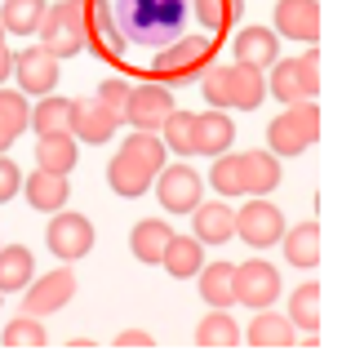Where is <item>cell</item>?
I'll list each match as a JSON object with an SVG mask.
<instances>
[{
	"label": "cell",
	"mask_w": 342,
	"mask_h": 360,
	"mask_svg": "<svg viewBox=\"0 0 342 360\" xmlns=\"http://www.w3.org/2000/svg\"><path fill=\"white\" fill-rule=\"evenodd\" d=\"M40 45L53 58H76L89 40V0H63V5H45V18L36 27Z\"/></svg>",
	"instance_id": "cell-1"
},
{
	"label": "cell",
	"mask_w": 342,
	"mask_h": 360,
	"mask_svg": "<svg viewBox=\"0 0 342 360\" xmlns=\"http://www.w3.org/2000/svg\"><path fill=\"white\" fill-rule=\"evenodd\" d=\"M316 138H320V107L311 98L284 107V112L267 124V151H276V156H303Z\"/></svg>",
	"instance_id": "cell-2"
},
{
	"label": "cell",
	"mask_w": 342,
	"mask_h": 360,
	"mask_svg": "<svg viewBox=\"0 0 342 360\" xmlns=\"http://www.w3.org/2000/svg\"><path fill=\"white\" fill-rule=\"evenodd\" d=\"M209 58H213V40H204V36H187V40H173L169 49H160V53H156L152 72H156L160 85H183V80L200 76L204 67H209Z\"/></svg>",
	"instance_id": "cell-3"
},
{
	"label": "cell",
	"mask_w": 342,
	"mask_h": 360,
	"mask_svg": "<svg viewBox=\"0 0 342 360\" xmlns=\"http://www.w3.org/2000/svg\"><path fill=\"white\" fill-rule=\"evenodd\" d=\"M45 245L49 254H58L63 262H76L93 249V223L85 214H72V210H58L49 214V227H45Z\"/></svg>",
	"instance_id": "cell-4"
},
{
	"label": "cell",
	"mask_w": 342,
	"mask_h": 360,
	"mask_svg": "<svg viewBox=\"0 0 342 360\" xmlns=\"http://www.w3.org/2000/svg\"><path fill=\"white\" fill-rule=\"evenodd\" d=\"M236 236L249 249H271L284 236V214L267 196H254L244 210H236Z\"/></svg>",
	"instance_id": "cell-5"
},
{
	"label": "cell",
	"mask_w": 342,
	"mask_h": 360,
	"mask_svg": "<svg viewBox=\"0 0 342 360\" xmlns=\"http://www.w3.org/2000/svg\"><path fill=\"white\" fill-rule=\"evenodd\" d=\"M231 281H236V302H240V307H249V311H263V307H271V302L280 298V271L271 267L267 258L240 262Z\"/></svg>",
	"instance_id": "cell-6"
},
{
	"label": "cell",
	"mask_w": 342,
	"mask_h": 360,
	"mask_svg": "<svg viewBox=\"0 0 342 360\" xmlns=\"http://www.w3.org/2000/svg\"><path fill=\"white\" fill-rule=\"evenodd\" d=\"M152 183H156V196L169 214H191L204 196V178L191 169V165H165Z\"/></svg>",
	"instance_id": "cell-7"
},
{
	"label": "cell",
	"mask_w": 342,
	"mask_h": 360,
	"mask_svg": "<svg viewBox=\"0 0 342 360\" xmlns=\"http://www.w3.org/2000/svg\"><path fill=\"white\" fill-rule=\"evenodd\" d=\"M72 298H76V276L67 267H58L49 276H32V285L22 289V311L27 316H53V311H63Z\"/></svg>",
	"instance_id": "cell-8"
},
{
	"label": "cell",
	"mask_w": 342,
	"mask_h": 360,
	"mask_svg": "<svg viewBox=\"0 0 342 360\" xmlns=\"http://www.w3.org/2000/svg\"><path fill=\"white\" fill-rule=\"evenodd\" d=\"M169 112H173L169 85L147 80V85H133V89H129V103H125V112H120V120H129L133 129H160Z\"/></svg>",
	"instance_id": "cell-9"
},
{
	"label": "cell",
	"mask_w": 342,
	"mask_h": 360,
	"mask_svg": "<svg viewBox=\"0 0 342 360\" xmlns=\"http://www.w3.org/2000/svg\"><path fill=\"white\" fill-rule=\"evenodd\" d=\"M271 32L284 36V40L316 45V40H320V0H276Z\"/></svg>",
	"instance_id": "cell-10"
},
{
	"label": "cell",
	"mask_w": 342,
	"mask_h": 360,
	"mask_svg": "<svg viewBox=\"0 0 342 360\" xmlns=\"http://www.w3.org/2000/svg\"><path fill=\"white\" fill-rule=\"evenodd\" d=\"M13 76H18V89L27 98H45L58 85V58L45 49V45H32L13 58Z\"/></svg>",
	"instance_id": "cell-11"
},
{
	"label": "cell",
	"mask_w": 342,
	"mask_h": 360,
	"mask_svg": "<svg viewBox=\"0 0 342 360\" xmlns=\"http://www.w3.org/2000/svg\"><path fill=\"white\" fill-rule=\"evenodd\" d=\"M116 129H120V116L112 112L107 103H98V98H72V138L76 143H89V147H98V143H112L116 138Z\"/></svg>",
	"instance_id": "cell-12"
},
{
	"label": "cell",
	"mask_w": 342,
	"mask_h": 360,
	"mask_svg": "<svg viewBox=\"0 0 342 360\" xmlns=\"http://www.w3.org/2000/svg\"><path fill=\"white\" fill-rule=\"evenodd\" d=\"M191 214H196L191 218V236H196L200 245H227L231 236H236V210L227 205V196L209 200V205L200 200Z\"/></svg>",
	"instance_id": "cell-13"
},
{
	"label": "cell",
	"mask_w": 342,
	"mask_h": 360,
	"mask_svg": "<svg viewBox=\"0 0 342 360\" xmlns=\"http://www.w3.org/2000/svg\"><path fill=\"white\" fill-rule=\"evenodd\" d=\"M231 58L267 72V67L280 58V36L271 32V27H244V32H236V40H231Z\"/></svg>",
	"instance_id": "cell-14"
},
{
	"label": "cell",
	"mask_w": 342,
	"mask_h": 360,
	"mask_svg": "<svg viewBox=\"0 0 342 360\" xmlns=\"http://www.w3.org/2000/svg\"><path fill=\"white\" fill-rule=\"evenodd\" d=\"M267 98V76L258 67H244V63H231L227 67V107L236 112H258Z\"/></svg>",
	"instance_id": "cell-15"
},
{
	"label": "cell",
	"mask_w": 342,
	"mask_h": 360,
	"mask_svg": "<svg viewBox=\"0 0 342 360\" xmlns=\"http://www.w3.org/2000/svg\"><path fill=\"white\" fill-rule=\"evenodd\" d=\"M22 191H27V205H32V210H40V214H58V210H67L72 183H67V174L36 169L32 178H22Z\"/></svg>",
	"instance_id": "cell-16"
},
{
	"label": "cell",
	"mask_w": 342,
	"mask_h": 360,
	"mask_svg": "<svg viewBox=\"0 0 342 360\" xmlns=\"http://www.w3.org/2000/svg\"><path fill=\"white\" fill-rule=\"evenodd\" d=\"M240 338L249 342V347H294V342H298V329L289 325V316H276L271 307H263Z\"/></svg>",
	"instance_id": "cell-17"
},
{
	"label": "cell",
	"mask_w": 342,
	"mask_h": 360,
	"mask_svg": "<svg viewBox=\"0 0 342 360\" xmlns=\"http://www.w3.org/2000/svg\"><path fill=\"white\" fill-rule=\"evenodd\" d=\"M236 143V124H231L227 112H200L196 116V156H223Z\"/></svg>",
	"instance_id": "cell-18"
},
{
	"label": "cell",
	"mask_w": 342,
	"mask_h": 360,
	"mask_svg": "<svg viewBox=\"0 0 342 360\" xmlns=\"http://www.w3.org/2000/svg\"><path fill=\"white\" fill-rule=\"evenodd\" d=\"M244 165V196H267V191L280 187V156L276 151H240Z\"/></svg>",
	"instance_id": "cell-19"
},
{
	"label": "cell",
	"mask_w": 342,
	"mask_h": 360,
	"mask_svg": "<svg viewBox=\"0 0 342 360\" xmlns=\"http://www.w3.org/2000/svg\"><path fill=\"white\" fill-rule=\"evenodd\" d=\"M152 169H143L138 160L133 156H125V151H120V156H112V165H107V183H112V191L116 196H125V200H138V196H147V191H152Z\"/></svg>",
	"instance_id": "cell-20"
},
{
	"label": "cell",
	"mask_w": 342,
	"mask_h": 360,
	"mask_svg": "<svg viewBox=\"0 0 342 360\" xmlns=\"http://www.w3.org/2000/svg\"><path fill=\"white\" fill-rule=\"evenodd\" d=\"M160 267H165L173 281H191L200 267H204V245L196 240V236H169V245H165V254H160Z\"/></svg>",
	"instance_id": "cell-21"
},
{
	"label": "cell",
	"mask_w": 342,
	"mask_h": 360,
	"mask_svg": "<svg viewBox=\"0 0 342 360\" xmlns=\"http://www.w3.org/2000/svg\"><path fill=\"white\" fill-rule=\"evenodd\" d=\"M280 249H284V258H289L294 267L311 271V267L320 262V223H298V227H284Z\"/></svg>",
	"instance_id": "cell-22"
},
{
	"label": "cell",
	"mask_w": 342,
	"mask_h": 360,
	"mask_svg": "<svg viewBox=\"0 0 342 360\" xmlns=\"http://www.w3.org/2000/svg\"><path fill=\"white\" fill-rule=\"evenodd\" d=\"M36 276V258L27 245H5L0 249V294H22Z\"/></svg>",
	"instance_id": "cell-23"
},
{
	"label": "cell",
	"mask_w": 342,
	"mask_h": 360,
	"mask_svg": "<svg viewBox=\"0 0 342 360\" xmlns=\"http://www.w3.org/2000/svg\"><path fill=\"white\" fill-rule=\"evenodd\" d=\"M236 267L231 262H204V267L196 271V281H200V298L209 302V307H227L231 311V302H236Z\"/></svg>",
	"instance_id": "cell-24"
},
{
	"label": "cell",
	"mask_w": 342,
	"mask_h": 360,
	"mask_svg": "<svg viewBox=\"0 0 342 360\" xmlns=\"http://www.w3.org/2000/svg\"><path fill=\"white\" fill-rule=\"evenodd\" d=\"M267 72H271V76H267V94H271V98H280L284 107L311 98L307 85H303V67H298V58H276Z\"/></svg>",
	"instance_id": "cell-25"
},
{
	"label": "cell",
	"mask_w": 342,
	"mask_h": 360,
	"mask_svg": "<svg viewBox=\"0 0 342 360\" xmlns=\"http://www.w3.org/2000/svg\"><path fill=\"white\" fill-rule=\"evenodd\" d=\"M80 160V147L72 134H45L36 143V169H49V174H72Z\"/></svg>",
	"instance_id": "cell-26"
},
{
	"label": "cell",
	"mask_w": 342,
	"mask_h": 360,
	"mask_svg": "<svg viewBox=\"0 0 342 360\" xmlns=\"http://www.w3.org/2000/svg\"><path fill=\"white\" fill-rule=\"evenodd\" d=\"M169 236H173V227L165 223V218H143L138 227L129 231V249H133V258L138 262H160V254H165V245H169Z\"/></svg>",
	"instance_id": "cell-27"
},
{
	"label": "cell",
	"mask_w": 342,
	"mask_h": 360,
	"mask_svg": "<svg viewBox=\"0 0 342 360\" xmlns=\"http://www.w3.org/2000/svg\"><path fill=\"white\" fill-rule=\"evenodd\" d=\"M120 151H125V156H133L143 169H152V174H160V169L169 165V147H165V138H160L156 129H133Z\"/></svg>",
	"instance_id": "cell-28"
},
{
	"label": "cell",
	"mask_w": 342,
	"mask_h": 360,
	"mask_svg": "<svg viewBox=\"0 0 342 360\" xmlns=\"http://www.w3.org/2000/svg\"><path fill=\"white\" fill-rule=\"evenodd\" d=\"M32 129L45 134H72V98H58V94H45L32 107Z\"/></svg>",
	"instance_id": "cell-29"
},
{
	"label": "cell",
	"mask_w": 342,
	"mask_h": 360,
	"mask_svg": "<svg viewBox=\"0 0 342 360\" xmlns=\"http://www.w3.org/2000/svg\"><path fill=\"white\" fill-rule=\"evenodd\" d=\"M236 342H240V325L231 321L227 307H213L196 325V347H236Z\"/></svg>",
	"instance_id": "cell-30"
},
{
	"label": "cell",
	"mask_w": 342,
	"mask_h": 360,
	"mask_svg": "<svg viewBox=\"0 0 342 360\" xmlns=\"http://www.w3.org/2000/svg\"><path fill=\"white\" fill-rule=\"evenodd\" d=\"M45 5L49 0H5V5H0V22H5V32H13V36H36L40 18H45Z\"/></svg>",
	"instance_id": "cell-31"
},
{
	"label": "cell",
	"mask_w": 342,
	"mask_h": 360,
	"mask_svg": "<svg viewBox=\"0 0 342 360\" xmlns=\"http://www.w3.org/2000/svg\"><path fill=\"white\" fill-rule=\"evenodd\" d=\"M289 325L294 329H307V334H316V329H320V285L316 281L298 285L294 294H289Z\"/></svg>",
	"instance_id": "cell-32"
},
{
	"label": "cell",
	"mask_w": 342,
	"mask_h": 360,
	"mask_svg": "<svg viewBox=\"0 0 342 360\" xmlns=\"http://www.w3.org/2000/svg\"><path fill=\"white\" fill-rule=\"evenodd\" d=\"M156 134L165 138V147L173 151V156H196V116H191V112H178V107H173Z\"/></svg>",
	"instance_id": "cell-33"
},
{
	"label": "cell",
	"mask_w": 342,
	"mask_h": 360,
	"mask_svg": "<svg viewBox=\"0 0 342 360\" xmlns=\"http://www.w3.org/2000/svg\"><path fill=\"white\" fill-rule=\"evenodd\" d=\"M209 187L218 191V196H244V165H240V151H223V156H213Z\"/></svg>",
	"instance_id": "cell-34"
},
{
	"label": "cell",
	"mask_w": 342,
	"mask_h": 360,
	"mask_svg": "<svg viewBox=\"0 0 342 360\" xmlns=\"http://www.w3.org/2000/svg\"><path fill=\"white\" fill-rule=\"evenodd\" d=\"M0 129L9 138H18L22 129H32V103L22 89H5L0 85Z\"/></svg>",
	"instance_id": "cell-35"
},
{
	"label": "cell",
	"mask_w": 342,
	"mask_h": 360,
	"mask_svg": "<svg viewBox=\"0 0 342 360\" xmlns=\"http://www.w3.org/2000/svg\"><path fill=\"white\" fill-rule=\"evenodd\" d=\"M196 5V18L204 32H227V27H236L244 0H191Z\"/></svg>",
	"instance_id": "cell-36"
},
{
	"label": "cell",
	"mask_w": 342,
	"mask_h": 360,
	"mask_svg": "<svg viewBox=\"0 0 342 360\" xmlns=\"http://www.w3.org/2000/svg\"><path fill=\"white\" fill-rule=\"evenodd\" d=\"M5 347H45L49 334H45V325H40V316H13V321L5 325Z\"/></svg>",
	"instance_id": "cell-37"
},
{
	"label": "cell",
	"mask_w": 342,
	"mask_h": 360,
	"mask_svg": "<svg viewBox=\"0 0 342 360\" xmlns=\"http://www.w3.org/2000/svg\"><path fill=\"white\" fill-rule=\"evenodd\" d=\"M129 89H133L129 80H103V85H98V103H107L120 116V112H125V103H129Z\"/></svg>",
	"instance_id": "cell-38"
},
{
	"label": "cell",
	"mask_w": 342,
	"mask_h": 360,
	"mask_svg": "<svg viewBox=\"0 0 342 360\" xmlns=\"http://www.w3.org/2000/svg\"><path fill=\"white\" fill-rule=\"evenodd\" d=\"M18 191H22V174H18V165H13L5 151H0V205L13 200Z\"/></svg>",
	"instance_id": "cell-39"
},
{
	"label": "cell",
	"mask_w": 342,
	"mask_h": 360,
	"mask_svg": "<svg viewBox=\"0 0 342 360\" xmlns=\"http://www.w3.org/2000/svg\"><path fill=\"white\" fill-rule=\"evenodd\" d=\"M298 67H303V85H307V94L316 98V94H320V53H316V45H311L303 58H298Z\"/></svg>",
	"instance_id": "cell-40"
},
{
	"label": "cell",
	"mask_w": 342,
	"mask_h": 360,
	"mask_svg": "<svg viewBox=\"0 0 342 360\" xmlns=\"http://www.w3.org/2000/svg\"><path fill=\"white\" fill-rule=\"evenodd\" d=\"M152 334H143V329H125V334L116 338V347H152Z\"/></svg>",
	"instance_id": "cell-41"
},
{
	"label": "cell",
	"mask_w": 342,
	"mask_h": 360,
	"mask_svg": "<svg viewBox=\"0 0 342 360\" xmlns=\"http://www.w3.org/2000/svg\"><path fill=\"white\" fill-rule=\"evenodd\" d=\"M13 76V53H9V45H0V85Z\"/></svg>",
	"instance_id": "cell-42"
},
{
	"label": "cell",
	"mask_w": 342,
	"mask_h": 360,
	"mask_svg": "<svg viewBox=\"0 0 342 360\" xmlns=\"http://www.w3.org/2000/svg\"><path fill=\"white\" fill-rule=\"evenodd\" d=\"M9 147H13V138H9L5 129H0V151H9Z\"/></svg>",
	"instance_id": "cell-43"
},
{
	"label": "cell",
	"mask_w": 342,
	"mask_h": 360,
	"mask_svg": "<svg viewBox=\"0 0 342 360\" xmlns=\"http://www.w3.org/2000/svg\"><path fill=\"white\" fill-rule=\"evenodd\" d=\"M5 36H9V32H5V22H0V45H5Z\"/></svg>",
	"instance_id": "cell-44"
},
{
	"label": "cell",
	"mask_w": 342,
	"mask_h": 360,
	"mask_svg": "<svg viewBox=\"0 0 342 360\" xmlns=\"http://www.w3.org/2000/svg\"><path fill=\"white\" fill-rule=\"evenodd\" d=\"M0 298H5V294H0Z\"/></svg>",
	"instance_id": "cell-45"
}]
</instances>
